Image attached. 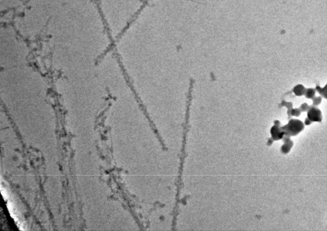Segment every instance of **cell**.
Masks as SVG:
<instances>
[{
  "label": "cell",
  "instance_id": "cell-1",
  "mask_svg": "<svg viewBox=\"0 0 327 231\" xmlns=\"http://www.w3.org/2000/svg\"><path fill=\"white\" fill-rule=\"evenodd\" d=\"M304 128V124L302 121L296 119H290L287 125L281 126V130L284 132V136L290 137L298 135L303 130Z\"/></svg>",
  "mask_w": 327,
  "mask_h": 231
},
{
  "label": "cell",
  "instance_id": "cell-2",
  "mask_svg": "<svg viewBox=\"0 0 327 231\" xmlns=\"http://www.w3.org/2000/svg\"><path fill=\"white\" fill-rule=\"evenodd\" d=\"M307 118L312 122H321L323 118L322 112L316 106L312 105L307 111Z\"/></svg>",
  "mask_w": 327,
  "mask_h": 231
},
{
  "label": "cell",
  "instance_id": "cell-3",
  "mask_svg": "<svg viewBox=\"0 0 327 231\" xmlns=\"http://www.w3.org/2000/svg\"><path fill=\"white\" fill-rule=\"evenodd\" d=\"M272 140L273 141H277L282 139L284 136V133L281 130V125H275L272 127L270 130Z\"/></svg>",
  "mask_w": 327,
  "mask_h": 231
},
{
  "label": "cell",
  "instance_id": "cell-4",
  "mask_svg": "<svg viewBox=\"0 0 327 231\" xmlns=\"http://www.w3.org/2000/svg\"><path fill=\"white\" fill-rule=\"evenodd\" d=\"M282 139L284 142V144L282 146L281 151L283 153L286 154L289 153L291 150L292 147L293 146V143L290 140V137L284 136Z\"/></svg>",
  "mask_w": 327,
  "mask_h": 231
},
{
  "label": "cell",
  "instance_id": "cell-5",
  "mask_svg": "<svg viewBox=\"0 0 327 231\" xmlns=\"http://www.w3.org/2000/svg\"><path fill=\"white\" fill-rule=\"evenodd\" d=\"M306 89L302 84H297L294 87L293 91L297 96H302L304 95Z\"/></svg>",
  "mask_w": 327,
  "mask_h": 231
},
{
  "label": "cell",
  "instance_id": "cell-6",
  "mask_svg": "<svg viewBox=\"0 0 327 231\" xmlns=\"http://www.w3.org/2000/svg\"><path fill=\"white\" fill-rule=\"evenodd\" d=\"M315 89L314 88H306L304 95L308 99H312L315 95Z\"/></svg>",
  "mask_w": 327,
  "mask_h": 231
},
{
  "label": "cell",
  "instance_id": "cell-7",
  "mask_svg": "<svg viewBox=\"0 0 327 231\" xmlns=\"http://www.w3.org/2000/svg\"><path fill=\"white\" fill-rule=\"evenodd\" d=\"M316 91L318 92V93L320 94L321 96L323 97V98L324 99H327V85L326 84L324 87L322 88L320 87L319 85H317L316 87L315 88Z\"/></svg>",
  "mask_w": 327,
  "mask_h": 231
},
{
  "label": "cell",
  "instance_id": "cell-8",
  "mask_svg": "<svg viewBox=\"0 0 327 231\" xmlns=\"http://www.w3.org/2000/svg\"><path fill=\"white\" fill-rule=\"evenodd\" d=\"M287 114L288 115V117H291L292 116L297 117L299 116L301 114V111L299 108H291L288 109L287 111Z\"/></svg>",
  "mask_w": 327,
  "mask_h": 231
},
{
  "label": "cell",
  "instance_id": "cell-9",
  "mask_svg": "<svg viewBox=\"0 0 327 231\" xmlns=\"http://www.w3.org/2000/svg\"><path fill=\"white\" fill-rule=\"evenodd\" d=\"M313 100V105L317 107L318 105H320L321 104L322 102V97L320 96L315 97V96L314 98L312 99Z\"/></svg>",
  "mask_w": 327,
  "mask_h": 231
},
{
  "label": "cell",
  "instance_id": "cell-10",
  "mask_svg": "<svg viewBox=\"0 0 327 231\" xmlns=\"http://www.w3.org/2000/svg\"><path fill=\"white\" fill-rule=\"evenodd\" d=\"M310 108V106H309L308 104L307 103H304L300 105L299 108V109L301 111V112H307L309 108Z\"/></svg>",
  "mask_w": 327,
  "mask_h": 231
},
{
  "label": "cell",
  "instance_id": "cell-11",
  "mask_svg": "<svg viewBox=\"0 0 327 231\" xmlns=\"http://www.w3.org/2000/svg\"><path fill=\"white\" fill-rule=\"evenodd\" d=\"M281 105L282 106L286 107L288 109H291V108H292V107H293V104H292V102H286L285 100H283L282 101V103H281Z\"/></svg>",
  "mask_w": 327,
  "mask_h": 231
},
{
  "label": "cell",
  "instance_id": "cell-12",
  "mask_svg": "<svg viewBox=\"0 0 327 231\" xmlns=\"http://www.w3.org/2000/svg\"><path fill=\"white\" fill-rule=\"evenodd\" d=\"M312 123V122L310 120V119L307 118V117L305 119L304 122L305 125H310Z\"/></svg>",
  "mask_w": 327,
  "mask_h": 231
}]
</instances>
